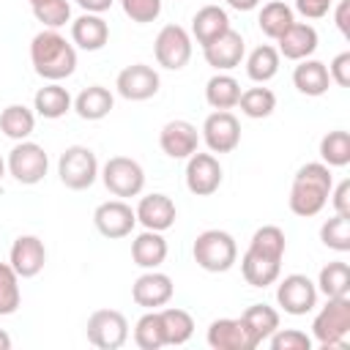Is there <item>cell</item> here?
<instances>
[{
	"instance_id": "cell-51",
	"label": "cell",
	"mask_w": 350,
	"mask_h": 350,
	"mask_svg": "<svg viewBox=\"0 0 350 350\" xmlns=\"http://www.w3.org/2000/svg\"><path fill=\"white\" fill-rule=\"evenodd\" d=\"M3 178H5V159L0 156V180H3Z\"/></svg>"
},
{
	"instance_id": "cell-23",
	"label": "cell",
	"mask_w": 350,
	"mask_h": 350,
	"mask_svg": "<svg viewBox=\"0 0 350 350\" xmlns=\"http://www.w3.org/2000/svg\"><path fill=\"white\" fill-rule=\"evenodd\" d=\"M109 41V25L101 14H82L71 22V44L85 52H98Z\"/></svg>"
},
{
	"instance_id": "cell-43",
	"label": "cell",
	"mask_w": 350,
	"mask_h": 350,
	"mask_svg": "<svg viewBox=\"0 0 350 350\" xmlns=\"http://www.w3.org/2000/svg\"><path fill=\"white\" fill-rule=\"evenodd\" d=\"M120 8L123 14L137 22V25H148V22H156L159 14H161V0H120Z\"/></svg>"
},
{
	"instance_id": "cell-22",
	"label": "cell",
	"mask_w": 350,
	"mask_h": 350,
	"mask_svg": "<svg viewBox=\"0 0 350 350\" xmlns=\"http://www.w3.org/2000/svg\"><path fill=\"white\" fill-rule=\"evenodd\" d=\"M317 30L312 27V25H306V22H293L279 38H276V44H279V57H287V60H306V57H312L314 52H317Z\"/></svg>"
},
{
	"instance_id": "cell-37",
	"label": "cell",
	"mask_w": 350,
	"mask_h": 350,
	"mask_svg": "<svg viewBox=\"0 0 350 350\" xmlns=\"http://www.w3.org/2000/svg\"><path fill=\"white\" fill-rule=\"evenodd\" d=\"M134 345H137L139 350H159V347L167 345V342H164V328H161V314H159V309H148V312L137 320V325H134Z\"/></svg>"
},
{
	"instance_id": "cell-20",
	"label": "cell",
	"mask_w": 350,
	"mask_h": 350,
	"mask_svg": "<svg viewBox=\"0 0 350 350\" xmlns=\"http://www.w3.org/2000/svg\"><path fill=\"white\" fill-rule=\"evenodd\" d=\"M134 213H137V221H139L145 230H156V232L170 230V227L175 224V219H178L175 202H172L167 194H161V191H153V194L139 197Z\"/></svg>"
},
{
	"instance_id": "cell-30",
	"label": "cell",
	"mask_w": 350,
	"mask_h": 350,
	"mask_svg": "<svg viewBox=\"0 0 350 350\" xmlns=\"http://www.w3.org/2000/svg\"><path fill=\"white\" fill-rule=\"evenodd\" d=\"M238 98H241V85L227 71H216L205 82V101L213 109H232V107H238Z\"/></svg>"
},
{
	"instance_id": "cell-38",
	"label": "cell",
	"mask_w": 350,
	"mask_h": 350,
	"mask_svg": "<svg viewBox=\"0 0 350 350\" xmlns=\"http://www.w3.org/2000/svg\"><path fill=\"white\" fill-rule=\"evenodd\" d=\"M320 159L325 167H347L350 164V134L336 129L320 139Z\"/></svg>"
},
{
	"instance_id": "cell-10",
	"label": "cell",
	"mask_w": 350,
	"mask_h": 350,
	"mask_svg": "<svg viewBox=\"0 0 350 350\" xmlns=\"http://www.w3.org/2000/svg\"><path fill=\"white\" fill-rule=\"evenodd\" d=\"M156 63L167 71H180L191 60V36L180 25H164L153 41Z\"/></svg>"
},
{
	"instance_id": "cell-50",
	"label": "cell",
	"mask_w": 350,
	"mask_h": 350,
	"mask_svg": "<svg viewBox=\"0 0 350 350\" xmlns=\"http://www.w3.org/2000/svg\"><path fill=\"white\" fill-rule=\"evenodd\" d=\"M8 347H11V336L0 328V350H8Z\"/></svg>"
},
{
	"instance_id": "cell-32",
	"label": "cell",
	"mask_w": 350,
	"mask_h": 350,
	"mask_svg": "<svg viewBox=\"0 0 350 350\" xmlns=\"http://www.w3.org/2000/svg\"><path fill=\"white\" fill-rule=\"evenodd\" d=\"M36 129V112L25 104H8L3 112H0V131L14 139V142H22L33 134Z\"/></svg>"
},
{
	"instance_id": "cell-6",
	"label": "cell",
	"mask_w": 350,
	"mask_h": 350,
	"mask_svg": "<svg viewBox=\"0 0 350 350\" xmlns=\"http://www.w3.org/2000/svg\"><path fill=\"white\" fill-rule=\"evenodd\" d=\"M5 170L8 175L22 183V186H36L44 180L46 170H49V156L46 150L38 145V142H30V139H22L16 142L11 150H8V159H5Z\"/></svg>"
},
{
	"instance_id": "cell-34",
	"label": "cell",
	"mask_w": 350,
	"mask_h": 350,
	"mask_svg": "<svg viewBox=\"0 0 350 350\" xmlns=\"http://www.w3.org/2000/svg\"><path fill=\"white\" fill-rule=\"evenodd\" d=\"M314 284H317V293H323L325 298L350 295V265L345 260H334V262L323 265Z\"/></svg>"
},
{
	"instance_id": "cell-9",
	"label": "cell",
	"mask_w": 350,
	"mask_h": 350,
	"mask_svg": "<svg viewBox=\"0 0 350 350\" xmlns=\"http://www.w3.org/2000/svg\"><path fill=\"white\" fill-rule=\"evenodd\" d=\"M88 342L98 350H118L129 339V320L118 309H96L85 325Z\"/></svg>"
},
{
	"instance_id": "cell-40",
	"label": "cell",
	"mask_w": 350,
	"mask_h": 350,
	"mask_svg": "<svg viewBox=\"0 0 350 350\" xmlns=\"http://www.w3.org/2000/svg\"><path fill=\"white\" fill-rule=\"evenodd\" d=\"M30 8H33V16L49 30H57L66 22H71V3L68 0H36V3H30Z\"/></svg>"
},
{
	"instance_id": "cell-48",
	"label": "cell",
	"mask_w": 350,
	"mask_h": 350,
	"mask_svg": "<svg viewBox=\"0 0 350 350\" xmlns=\"http://www.w3.org/2000/svg\"><path fill=\"white\" fill-rule=\"evenodd\" d=\"M112 3L115 0H77V5L82 11H88V14H104V11L112 8Z\"/></svg>"
},
{
	"instance_id": "cell-42",
	"label": "cell",
	"mask_w": 350,
	"mask_h": 350,
	"mask_svg": "<svg viewBox=\"0 0 350 350\" xmlns=\"http://www.w3.org/2000/svg\"><path fill=\"white\" fill-rule=\"evenodd\" d=\"M268 345L273 350H312V336L298 328H276L268 336Z\"/></svg>"
},
{
	"instance_id": "cell-44",
	"label": "cell",
	"mask_w": 350,
	"mask_h": 350,
	"mask_svg": "<svg viewBox=\"0 0 350 350\" xmlns=\"http://www.w3.org/2000/svg\"><path fill=\"white\" fill-rule=\"evenodd\" d=\"M328 77H331V82H336L339 88H347V85H350V52H339V55L331 60Z\"/></svg>"
},
{
	"instance_id": "cell-24",
	"label": "cell",
	"mask_w": 350,
	"mask_h": 350,
	"mask_svg": "<svg viewBox=\"0 0 350 350\" xmlns=\"http://www.w3.org/2000/svg\"><path fill=\"white\" fill-rule=\"evenodd\" d=\"M293 85L298 93L304 96H325L328 88H331V77H328V66L323 60H314V57H306V60H298V66L293 68Z\"/></svg>"
},
{
	"instance_id": "cell-45",
	"label": "cell",
	"mask_w": 350,
	"mask_h": 350,
	"mask_svg": "<svg viewBox=\"0 0 350 350\" xmlns=\"http://www.w3.org/2000/svg\"><path fill=\"white\" fill-rule=\"evenodd\" d=\"M334 0H295V11L306 19H323L331 11Z\"/></svg>"
},
{
	"instance_id": "cell-16",
	"label": "cell",
	"mask_w": 350,
	"mask_h": 350,
	"mask_svg": "<svg viewBox=\"0 0 350 350\" xmlns=\"http://www.w3.org/2000/svg\"><path fill=\"white\" fill-rule=\"evenodd\" d=\"M44 262H46V246L38 235H19L14 243H11V252H8V265L16 271L19 279H33L44 271Z\"/></svg>"
},
{
	"instance_id": "cell-31",
	"label": "cell",
	"mask_w": 350,
	"mask_h": 350,
	"mask_svg": "<svg viewBox=\"0 0 350 350\" xmlns=\"http://www.w3.org/2000/svg\"><path fill=\"white\" fill-rule=\"evenodd\" d=\"M279 49L271 44H260L249 52L246 57V77L257 85H265L268 79H273L279 74Z\"/></svg>"
},
{
	"instance_id": "cell-47",
	"label": "cell",
	"mask_w": 350,
	"mask_h": 350,
	"mask_svg": "<svg viewBox=\"0 0 350 350\" xmlns=\"http://www.w3.org/2000/svg\"><path fill=\"white\" fill-rule=\"evenodd\" d=\"M347 16H350V0H339V5H336V27H339V33L342 36H350V25H347Z\"/></svg>"
},
{
	"instance_id": "cell-1",
	"label": "cell",
	"mask_w": 350,
	"mask_h": 350,
	"mask_svg": "<svg viewBox=\"0 0 350 350\" xmlns=\"http://www.w3.org/2000/svg\"><path fill=\"white\" fill-rule=\"evenodd\" d=\"M284 249H287V238H284L282 227H276V224L257 227L243 257H241V273H243L246 284H252V287L276 284V279L282 273Z\"/></svg>"
},
{
	"instance_id": "cell-52",
	"label": "cell",
	"mask_w": 350,
	"mask_h": 350,
	"mask_svg": "<svg viewBox=\"0 0 350 350\" xmlns=\"http://www.w3.org/2000/svg\"><path fill=\"white\" fill-rule=\"evenodd\" d=\"M30 3H36V0H30Z\"/></svg>"
},
{
	"instance_id": "cell-13",
	"label": "cell",
	"mask_w": 350,
	"mask_h": 350,
	"mask_svg": "<svg viewBox=\"0 0 350 350\" xmlns=\"http://www.w3.org/2000/svg\"><path fill=\"white\" fill-rule=\"evenodd\" d=\"M159 85H161L159 71L148 63H131L115 79V90L126 101H148L159 93Z\"/></svg>"
},
{
	"instance_id": "cell-27",
	"label": "cell",
	"mask_w": 350,
	"mask_h": 350,
	"mask_svg": "<svg viewBox=\"0 0 350 350\" xmlns=\"http://www.w3.org/2000/svg\"><path fill=\"white\" fill-rule=\"evenodd\" d=\"M112 107H115V96H112L109 88H104V85H90V88H85V90L74 98V104H71V109H74L82 120H101V118H107V115L112 112Z\"/></svg>"
},
{
	"instance_id": "cell-49",
	"label": "cell",
	"mask_w": 350,
	"mask_h": 350,
	"mask_svg": "<svg viewBox=\"0 0 350 350\" xmlns=\"http://www.w3.org/2000/svg\"><path fill=\"white\" fill-rule=\"evenodd\" d=\"M230 8H235V11H254L262 0H224Z\"/></svg>"
},
{
	"instance_id": "cell-18",
	"label": "cell",
	"mask_w": 350,
	"mask_h": 350,
	"mask_svg": "<svg viewBox=\"0 0 350 350\" xmlns=\"http://www.w3.org/2000/svg\"><path fill=\"white\" fill-rule=\"evenodd\" d=\"M243 55H246L243 36L238 30H232V27L227 33H221L216 41H211V44L202 46L205 63L211 68H216V71H232V68H238L241 60H243Z\"/></svg>"
},
{
	"instance_id": "cell-12",
	"label": "cell",
	"mask_w": 350,
	"mask_h": 350,
	"mask_svg": "<svg viewBox=\"0 0 350 350\" xmlns=\"http://www.w3.org/2000/svg\"><path fill=\"white\" fill-rule=\"evenodd\" d=\"M200 139L211 153H232L241 142V123L230 109H213L200 129Z\"/></svg>"
},
{
	"instance_id": "cell-11",
	"label": "cell",
	"mask_w": 350,
	"mask_h": 350,
	"mask_svg": "<svg viewBox=\"0 0 350 350\" xmlns=\"http://www.w3.org/2000/svg\"><path fill=\"white\" fill-rule=\"evenodd\" d=\"M276 304L284 309V314L301 317L309 314L317 306V284L306 273H287L284 279H276Z\"/></svg>"
},
{
	"instance_id": "cell-3",
	"label": "cell",
	"mask_w": 350,
	"mask_h": 350,
	"mask_svg": "<svg viewBox=\"0 0 350 350\" xmlns=\"http://www.w3.org/2000/svg\"><path fill=\"white\" fill-rule=\"evenodd\" d=\"M331 189H334V175H331V167H325L323 161H309L304 164L295 178H293V186H290V211L301 219H312L317 216L328 197H331Z\"/></svg>"
},
{
	"instance_id": "cell-5",
	"label": "cell",
	"mask_w": 350,
	"mask_h": 350,
	"mask_svg": "<svg viewBox=\"0 0 350 350\" xmlns=\"http://www.w3.org/2000/svg\"><path fill=\"white\" fill-rule=\"evenodd\" d=\"M350 334V295L328 298L325 306L314 314L312 336L320 347H342Z\"/></svg>"
},
{
	"instance_id": "cell-26",
	"label": "cell",
	"mask_w": 350,
	"mask_h": 350,
	"mask_svg": "<svg viewBox=\"0 0 350 350\" xmlns=\"http://www.w3.org/2000/svg\"><path fill=\"white\" fill-rule=\"evenodd\" d=\"M71 104H74V98H71V93L60 82H46L33 96V112L41 115V118H46V120L63 118L71 109Z\"/></svg>"
},
{
	"instance_id": "cell-14",
	"label": "cell",
	"mask_w": 350,
	"mask_h": 350,
	"mask_svg": "<svg viewBox=\"0 0 350 350\" xmlns=\"http://www.w3.org/2000/svg\"><path fill=\"white\" fill-rule=\"evenodd\" d=\"M221 164L213 153H200L194 150L186 159V189L197 197H211L221 186Z\"/></svg>"
},
{
	"instance_id": "cell-36",
	"label": "cell",
	"mask_w": 350,
	"mask_h": 350,
	"mask_svg": "<svg viewBox=\"0 0 350 350\" xmlns=\"http://www.w3.org/2000/svg\"><path fill=\"white\" fill-rule=\"evenodd\" d=\"M238 107H241V112H243L246 118L260 120V118L273 115V109H276V96H273L271 88H262V85H257V88H246V90H241Z\"/></svg>"
},
{
	"instance_id": "cell-25",
	"label": "cell",
	"mask_w": 350,
	"mask_h": 350,
	"mask_svg": "<svg viewBox=\"0 0 350 350\" xmlns=\"http://www.w3.org/2000/svg\"><path fill=\"white\" fill-rule=\"evenodd\" d=\"M230 30V16H227V11L221 8V5H202L194 16H191V38L200 44V46H205V44H211V41H216L221 33H227Z\"/></svg>"
},
{
	"instance_id": "cell-15",
	"label": "cell",
	"mask_w": 350,
	"mask_h": 350,
	"mask_svg": "<svg viewBox=\"0 0 350 350\" xmlns=\"http://www.w3.org/2000/svg\"><path fill=\"white\" fill-rule=\"evenodd\" d=\"M93 224L104 238H126L137 224V213L123 200H107L93 211Z\"/></svg>"
},
{
	"instance_id": "cell-2",
	"label": "cell",
	"mask_w": 350,
	"mask_h": 350,
	"mask_svg": "<svg viewBox=\"0 0 350 350\" xmlns=\"http://www.w3.org/2000/svg\"><path fill=\"white\" fill-rule=\"evenodd\" d=\"M33 71L46 82H60L77 71V46L57 30H41L30 41Z\"/></svg>"
},
{
	"instance_id": "cell-17",
	"label": "cell",
	"mask_w": 350,
	"mask_h": 350,
	"mask_svg": "<svg viewBox=\"0 0 350 350\" xmlns=\"http://www.w3.org/2000/svg\"><path fill=\"white\" fill-rule=\"evenodd\" d=\"M172 293H175L172 279L167 273L156 271V268L153 271H145L131 284V298L142 309H161V306H167L172 301Z\"/></svg>"
},
{
	"instance_id": "cell-8",
	"label": "cell",
	"mask_w": 350,
	"mask_h": 350,
	"mask_svg": "<svg viewBox=\"0 0 350 350\" xmlns=\"http://www.w3.org/2000/svg\"><path fill=\"white\" fill-rule=\"evenodd\" d=\"M104 186L109 194L115 197H137L145 189V170L139 161L129 159V156H112L107 159V164L98 170Z\"/></svg>"
},
{
	"instance_id": "cell-39",
	"label": "cell",
	"mask_w": 350,
	"mask_h": 350,
	"mask_svg": "<svg viewBox=\"0 0 350 350\" xmlns=\"http://www.w3.org/2000/svg\"><path fill=\"white\" fill-rule=\"evenodd\" d=\"M320 241L334 252H350V216L334 213L331 219H325L320 227Z\"/></svg>"
},
{
	"instance_id": "cell-35",
	"label": "cell",
	"mask_w": 350,
	"mask_h": 350,
	"mask_svg": "<svg viewBox=\"0 0 350 350\" xmlns=\"http://www.w3.org/2000/svg\"><path fill=\"white\" fill-rule=\"evenodd\" d=\"M293 22H295V14H293V8H290L287 3H282V0L265 3V5L260 8V16H257V25H260L262 36H268V38H273V41H276Z\"/></svg>"
},
{
	"instance_id": "cell-29",
	"label": "cell",
	"mask_w": 350,
	"mask_h": 350,
	"mask_svg": "<svg viewBox=\"0 0 350 350\" xmlns=\"http://www.w3.org/2000/svg\"><path fill=\"white\" fill-rule=\"evenodd\" d=\"M241 320H243V325H246L254 347L262 345V342H268V336L279 328V312L273 306H268V304H252V306H246L243 314H241Z\"/></svg>"
},
{
	"instance_id": "cell-46",
	"label": "cell",
	"mask_w": 350,
	"mask_h": 350,
	"mask_svg": "<svg viewBox=\"0 0 350 350\" xmlns=\"http://www.w3.org/2000/svg\"><path fill=\"white\" fill-rule=\"evenodd\" d=\"M328 200L334 202V211H336V213L350 216V180H342L339 186H334Z\"/></svg>"
},
{
	"instance_id": "cell-33",
	"label": "cell",
	"mask_w": 350,
	"mask_h": 350,
	"mask_svg": "<svg viewBox=\"0 0 350 350\" xmlns=\"http://www.w3.org/2000/svg\"><path fill=\"white\" fill-rule=\"evenodd\" d=\"M161 314V328H164V342L172 345V347H180L191 339L194 334V320L186 309L180 306H167V309H159Z\"/></svg>"
},
{
	"instance_id": "cell-19",
	"label": "cell",
	"mask_w": 350,
	"mask_h": 350,
	"mask_svg": "<svg viewBox=\"0 0 350 350\" xmlns=\"http://www.w3.org/2000/svg\"><path fill=\"white\" fill-rule=\"evenodd\" d=\"M159 145L170 159H189L200 148V131L194 123L175 118L161 126L159 131Z\"/></svg>"
},
{
	"instance_id": "cell-4",
	"label": "cell",
	"mask_w": 350,
	"mask_h": 350,
	"mask_svg": "<svg viewBox=\"0 0 350 350\" xmlns=\"http://www.w3.org/2000/svg\"><path fill=\"white\" fill-rule=\"evenodd\" d=\"M194 262L208 273H224L238 262V243L224 230H202L191 246Z\"/></svg>"
},
{
	"instance_id": "cell-41",
	"label": "cell",
	"mask_w": 350,
	"mask_h": 350,
	"mask_svg": "<svg viewBox=\"0 0 350 350\" xmlns=\"http://www.w3.org/2000/svg\"><path fill=\"white\" fill-rule=\"evenodd\" d=\"M22 304L19 293V276L8 262H0V317L14 314Z\"/></svg>"
},
{
	"instance_id": "cell-28",
	"label": "cell",
	"mask_w": 350,
	"mask_h": 350,
	"mask_svg": "<svg viewBox=\"0 0 350 350\" xmlns=\"http://www.w3.org/2000/svg\"><path fill=\"white\" fill-rule=\"evenodd\" d=\"M131 260L145 268V271H153L159 268L164 260H167V241L161 232L156 230H145L139 232L134 241H131Z\"/></svg>"
},
{
	"instance_id": "cell-21",
	"label": "cell",
	"mask_w": 350,
	"mask_h": 350,
	"mask_svg": "<svg viewBox=\"0 0 350 350\" xmlns=\"http://www.w3.org/2000/svg\"><path fill=\"white\" fill-rule=\"evenodd\" d=\"M208 345L213 350H254V342L243 325L241 317H221V320H213L208 325V334H205Z\"/></svg>"
},
{
	"instance_id": "cell-7",
	"label": "cell",
	"mask_w": 350,
	"mask_h": 350,
	"mask_svg": "<svg viewBox=\"0 0 350 350\" xmlns=\"http://www.w3.org/2000/svg\"><path fill=\"white\" fill-rule=\"evenodd\" d=\"M57 175L66 189L71 191H85L96 183L98 178V159L90 148L85 145H71L60 153L57 159Z\"/></svg>"
}]
</instances>
